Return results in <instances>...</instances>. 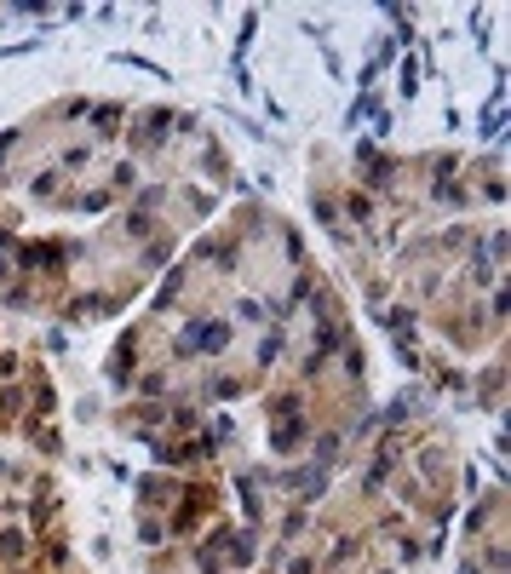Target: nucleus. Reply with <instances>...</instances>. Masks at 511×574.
Masks as SVG:
<instances>
[{
  "label": "nucleus",
  "instance_id": "nucleus-1",
  "mask_svg": "<svg viewBox=\"0 0 511 574\" xmlns=\"http://www.w3.org/2000/svg\"><path fill=\"white\" fill-rule=\"evenodd\" d=\"M184 350H225V328L207 322V328H190V345Z\"/></svg>",
  "mask_w": 511,
  "mask_h": 574
}]
</instances>
